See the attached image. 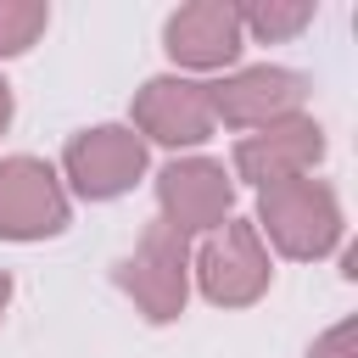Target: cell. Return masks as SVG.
<instances>
[{"instance_id":"1","label":"cell","mask_w":358,"mask_h":358,"mask_svg":"<svg viewBox=\"0 0 358 358\" xmlns=\"http://www.w3.org/2000/svg\"><path fill=\"white\" fill-rule=\"evenodd\" d=\"M257 235H268V246L291 263H313V257H330L341 246V196L313 179V173H296V179H274L257 190Z\"/></svg>"},{"instance_id":"2","label":"cell","mask_w":358,"mask_h":358,"mask_svg":"<svg viewBox=\"0 0 358 358\" xmlns=\"http://www.w3.org/2000/svg\"><path fill=\"white\" fill-rule=\"evenodd\" d=\"M190 280L201 285V296L213 308H252L268 280H274V263H268V246L263 235L246 224V218H224L213 235H201V246L190 252Z\"/></svg>"},{"instance_id":"3","label":"cell","mask_w":358,"mask_h":358,"mask_svg":"<svg viewBox=\"0 0 358 358\" xmlns=\"http://www.w3.org/2000/svg\"><path fill=\"white\" fill-rule=\"evenodd\" d=\"M117 291H123L151 324L179 319L185 302H190V241L157 218V224L140 235V246L117 263Z\"/></svg>"},{"instance_id":"4","label":"cell","mask_w":358,"mask_h":358,"mask_svg":"<svg viewBox=\"0 0 358 358\" xmlns=\"http://www.w3.org/2000/svg\"><path fill=\"white\" fill-rule=\"evenodd\" d=\"M145 140L129 123H95L84 134L67 140L62 151V173L84 201H117L134 190V179L145 173Z\"/></svg>"},{"instance_id":"5","label":"cell","mask_w":358,"mask_h":358,"mask_svg":"<svg viewBox=\"0 0 358 358\" xmlns=\"http://www.w3.org/2000/svg\"><path fill=\"white\" fill-rule=\"evenodd\" d=\"M73 218L67 185L45 157L0 162V241H50Z\"/></svg>"},{"instance_id":"6","label":"cell","mask_w":358,"mask_h":358,"mask_svg":"<svg viewBox=\"0 0 358 358\" xmlns=\"http://www.w3.org/2000/svg\"><path fill=\"white\" fill-rule=\"evenodd\" d=\"M207 95H213V123L252 134V129H268L280 117H296L302 101H308V78L291 73V67L257 62V67H235L218 84H207Z\"/></svg>"},{"instance_id":"7","label":"cell","mask_w":358,"mask_h":358,"mask_svg":"<svg viewBox=\"0 0 358 358\" xmlns=\"http://www.w3.org/2000/svg\"><path fill=\"white\" fill-rule=\"evenodd\" d=\"M157 207L162 224L190 235H213L224 218H235V179L213 157H179L157 173Z\"/></svg>"},{"instance_id":"8","label":"cell","mask_w":358,"mask_h":358,"mask_svg":"<svg viewBox=\"0 0 358 358\" xmlns=\"http://www.w3.org/2000/svg\"><path fill=\"white\" fill-rule=\"evenodd\" d=\"M145 145L157 140V145H201V140H213V95H207V84H196V78H185V73H157V78H145L140 90H134V123H129Z\"/></svg>"},{"instance_id":"9","label":"cell","mask_w":358,"mask_h":358,"mask_svg":"<svg viewBox=\"0 0 358 358\" xmlns=\"http://www.w3.org/2000/svg\"><path fill=\"white\" fill-rule=\"evenodd\" d=\"M324 162V129L319 117L296 112V117H280L268 129H252L235 140V173L246 185H274V179H296V173H313Z\"/></svg>"},{"instance_id":"10","label":"cell","mask_w":358,"mask_h":358,"mask_svg":"<svg viewBox=\"0 0 358 358\" xmlns=\"http://www.w3.org/2000/svg\"><path fill=\"white\" fill-rule=\"evenodd\" d=\"M162 45L179 67H196V73H218L229 67L241 50H246V34H241V17L235 6L224 0H190L168 17L162 28Z\"/></svg>"},{"instance_id":"11","label":"cell","mask_w":358,"mask_h":358,"mask_svg":"<svg viewBox=\"0 0 358 358\" xmlns=\"http://www.w3.org/2000/svg\"><path fill=\"white\" fill-rule=\"evenodd\" d=\"M235 17H241V34L246 39L280 45V39H296L313 22V6L308 0H257V6H235Z\"/></svg>"},{"instance_id":"12","label":"cell","mask_w":358,"mask_h":358,"mask_svg":"<svg viewBox=\"0 0 358 358\" xmlns=\"http://www.w3.org/2000/svg\"><path fill=\"white\" fill-rule=\"evenodd\" d=\"M45 28H50L45 0H0V56H22Z\"/></svg>"},{"instance_id":"13","label":"cell","mask_w":358,"mask_h":358,"mask_svg":"<svg viewBox=\"0 0 358 358\" xmlns=\"http://www.w3.org/2000/svg\"><path fill=\"white\" fill-rule=\"evenodd\" d=\"M308 358H358V319H341V324H330L313 347H308Z\"/></svg>"},{"instance_id":"14","label":"cell","mask_w":358,"mask_h":358,"mask_svg":"<svg viewBox=\"0 0 358 358\" xmlns=\"http://www.w3.org/2000/svg\"><path fill=\"white\" fill-rule=\"evenodd\" d=\"M11 112H17V95H11V84L0 78V134L11 129Z\"/></svg>"},{"instance_id":"15","label":"cell","mask_w":358,"mask_h":358,"mask_svg":"<svg viewBox=\"0 0 358 358\" xmlns=\"http://www.w3.org/2000/svg\"><path fill=\"white\" fill-rule=\"evenodd\" d=\"M11 291H17V285H11V274H0V319H6V308H11Z\"/></svg>"}]
</instances>
